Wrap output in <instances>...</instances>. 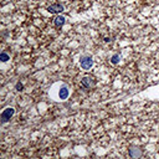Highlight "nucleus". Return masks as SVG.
<instances>
[{
	"label": "nucleus",
	"instance_id": "nucleus-1",
	"mask_svg": "<svg viewBox=\"0 0 159 159\" xmlns=\"http://www.w3.org/2000/svg\"><path fill=\"white\" fill-rule=\"evenodd\" d=\"M71 95V87L64 84V82H57L50 89V96L55 101H66Z\"/></svg>",
	"mask_w": 159,
	"mask_h": 159
},
{
	"label": "nucleus",
	"instance_id": "nucleus-2",
	"mask_svg": "<svg viewBox=\"0 0 159 159\" xmlns=\"http://www.w3.org/2000/svg\"><path fill=\"white\" fill-rule=\"evenodd\" d=\"M14 114H15V108L14 107H6L1 112V116H0V122H1V124L8 123L12 118Z\"/></svg>",
	"mask_w": 159,
	"mask_h": 159
},
{
	"label": "nucleus",
	"instance_id": "nucleus-3",
	"mask_svg": "<svg viewBox=\"0 0 159 159\" xmlns=\"http://www.w3.org/2000/svg\"><path fill=\"white\" fill-rule=\"evenodd\" d=\"M80 65L82 67V70L88 71V70H91L92 66H93V60L89 55H85V56H82L80 59Z\"/></svg>",
	"mask_w": 159,
	"mask_h": 159
},
{
	"label": "nucleus",
	"instance_id": "nucleus-4",
	"mask_svg": "<svg viewBox=\"0 0 159 159\" xmlns=\"http://www.w3.org/2000/svg\"><path fill=\"white\" fill-rule=\"evenodd\" d=\"M81 84L85 88L89 89V88H92L96 85V82H95V78L92 77V76H84L82 80H81Z\"/></svg>",
	"mask_w": 159,
	"mask_h": 159
},
{
	"label": "nucleus",
	"instance_id": "nucleus-5",
	"mask_svg": "<svg viewBox=\"0 0 159 159\" xmlns=\"http://www.w3.org/2000/svg\"><path fill=\"white\" fill-rule=\"evenodd\" d=\"M64 10H65L64 5L59 4V3H55V4L50 5V6H47V11H49L50 14H60V12H62Z\"/></svg>",
	"mask_w": 159,
	"mask_h": 159
},
{
	"label": "nucleus",
	"instance_id": "nucleus-6",
	"mask_svg": "<svg viewBox=\"0 0 159 159\" xmlns=\"http://www.w3.org/2000/svg\"><path fill=\"white\" fill-rule=\"evenodd\" d=\"M65 23H66V18L62 16V15H60V14H57V16L53 19V25L56 26V27H59V29L64 26Z\"/></svg>",
	"mask_w": 159,
	"mask_h": 159
},
{
	"label": "nucleus",
	"instance_id": "nucleus-7",
	"mask_svg": "<svg viewBox=\"0 0 159 159\" xmlns=\"http://www.w3.org/2000/svg\"><path fill=\"white\" fill-rule=\"evenodd\" d=\"M119 61H121V55L119 53L112 55V57H111V64H112V65H118Z\"/></svg>",
	"mask_w": 159,
	"mask_h": 159
},
{
	"label": "nucleus",
	"instance_id": "nucleus-8",
	"mask_svg": "<svg viewBox=\"0 0 159 159\" xmlns=\"http://www.w3.org/2000/svg\"><path fill=\"white\" fill-rule=\"evenodd\" d=\"M129 155H130V157H139V155H141L139 148H130V149H129Z\"/></svg>",
	"mask_w": 159,
	"mask_h": 159
},
{
	"label": "nucleus",
	"instance_id": "nucleus-9",
	"mask_svg": "<svg viewBox=\"0 0 159 159\" xmlns=\"http://www.w3.org/2000/svg\"><path fill=\"white\" fill-rule=\"evenodd\" d=\"M0 60H1V62H8L10 60V55H8L6 52H1L0 53Z\"/></svg>",
	"mask_w": 159,
	"mask_h": 159
},
{
	"label": "nucleus",
	"instance_id": "nucleus-10",
	"mask_svg": "<svg viewBox=\"0 0 159 159\" xmlns=\"http://www.w3.org/2000/svg\"><path fill=\"white\" fill-rule=\"evenodd\" d=\"M15 88H16V91H23L24 86H23V84H20V82H18L16 86H15Z\"/></svg>",
	"mask_w": 159,
	"mask_h": 159
}]
</instances>
